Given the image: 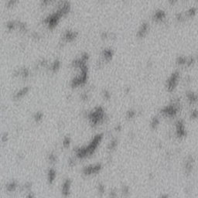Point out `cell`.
<instances>
[{
  "instance_id": "1",
  "label": "cell",
  "mask_w": 198,
  "mask_h": 198,
  "mask_svg": "<svg viewBox=\"0 0 198 198\" xmlns=\"http://www.w3.org/2000/svg\"><path fill=\"white\" fill-rule=\"evenodd\" d=\"M101 139H102V135H97L94 137L92 141L91 142V143L88 146L75 149L77 157L79 159H83L93 154L95 149L98 146V145L100 144Z\"/></svg>"
},
{
  "instance_id": "2",
  "label": "cell",
  "mask_w": 198,
  "mask_h": 198,
  "mask_svg": "<svg viewBox=\"0 0 198 198\" xmlns=\"http://www.w3.org/2000/svg\"><path fill=\"white\" fill-rule=\"evenodd\" d=\"M104 116H105V112L101 107L96 108L94 111L88 114V118L91 121V123L93 125H98V123L102 122L104 119Z\"/></svg>"
},
{
  "instance_id": "3",
  "label": "cell",
  "mask_w": 198,
  "mask_h": 198,
  "mask_svg": "<svg viewBox=\"0 0 198 198\" xmlns=\"http://www.w3.org/2000/svg\"><path fill=\"white\" fill-rule=\"evenodd\" d=\"M178 79H179L178 73L173 74V75L169 78L167 81V88L169 91H173L176 87V84L178 83Z\"/></svg>"
},
{
  "instance_id": "4",
  "label": "cell",
  "mask_w": 198,
  "mask_h": 198,
  "mask_svg": "<svg viewBox=\"0 0 198 198\" xmlns=\"http://www.w3.org/2000/svg\"><path fill=\"white\" fill-rule=\"evenodd\" d=\"M101 169V166L100 164H96V165L86 166L84 169L83 172H84V173L85 175H91V174L98 173Z\"/></svg>"
},
{
  "instance_id": "5",
  "label": "cell",
  "mask_w": 198,
  "mask_h": 198,
  "mask_svg": "<svg viewBox=\"0 0 198 198\" xmlns=\"http://www.w3.org/2000/svg\"><path fill=\"white\" fill-rule=\"evenodd\" d=\"M70 190H71V180L70 179H66L64 183H63L62 193L65 197H67L70 193Z\"/></svg>"
},
{
  "instance_id": "6",
  "label": "cell",
  "mask_w": 198,
  "mask_h": 198,
  "mask_svg": "<svg viewBox=\"0 0 198 198\" xmlns=\"http://www.w3.org/2000/svg\"><path fill=\"white\" fill-rule=\"evenodd\" d=\"M75 37H76V33H74V32H71V31H68L64 34V40L66 42H71V41L74 40Z\"/></svg>"
},
{
  "instance_id": "7",
  "label": "cell",
  "mask_w": 198,
  "mask_h": 198,
  "mask_svg": "<svg viewBox=\"0 0 198 198\" xmlns=\"http://www.w3.org/2000/svg\"><path fill=\"white\" fill-rule=\"evenodd\" d=\"M28 91H29V88H28V87H24V88H23V89H21L20 91H19L15 95L14 97H15L16 99H19V98H23V97L25 96V95L28 92Z\"/></svg>"
},
{
  "instance_id": "8",
  "label": "cell",
  "mask_w": 198,
  "mask_h": 198,
  "mask_svg": "<svg viewBox=\"0 0 198 198\" xmlns=\"http://www.w3.org/2000/svg\"><path fill=\"white\" fill-rule=\"evenodd\" d=\"M56 178V171L54 169H50L48 172V180L50 183H53Z\"/></svg>"
},
{
  "instance_id": "9",
  "label": "cell",
  "mask_w": 198,
  "mask_h": 198,
  "mask_svg": "<svg viewBox=\"0 0 198 198\" xmlns=\"http://www.w3.org/2000/svg\"><path fill=\"white\" fill-rule=\"evenodd\" d=\"M148 29H149V27H148V25L143 24L142 26V27L141 29H140V30H139V32H138V35L140 36H144L146 35V33H147Z\"/></svg>"
},
{
  "instance_id": "10",
  "label": "cell",
  "mask_w": 198,
  "mask_h": 198,
  "mask_svg": "<svg viewBox=\"0 0 198 198\" xmlns=\"http://www.w3.org/2000/svg\"><path fill=\"white\" fill-rule=\"evenodd\" d=\"M17 184L15 183V182H11L10 183H9L7 186H6V188L9 191H14V190L17 189Z\"/></svg>"
},
{
  "instance_id": "11",
  "label": "cell",
  "mask_w": 198,
  "mask_h": 198,
  "mask_svg": "<svg viewBox=\"0 0 198 198\" xmlns=\"http://www.w3.org/2000/svg\"><path fill=\"white\" fill-rule=\"evenodd\" d=\"M70 143H71V139H70V138H68V137H66L64 139V141H63V146H64V147H65V148H68L70 146Z\"/></svg>"
},
{
  "instance_id": "12",
  "label": "cell",
  "mask_w": 198,
  "mask_h": 198,
  "mask_svg": "<svg viewBox=\"0 0 198 198\" xmlns=\"http://www.w3.org/2000/svg\"><path fill=\"white\" fill-rule=\"evenodd\" d=\"M34 119H35V120L36 121V122L40 121V120L43 119V114H42V113H40V112H37V113L35 115Z\"/></svg>"
},
{
  "instance_id": "13",
  "label": "cell",
  "mask_w": 198,
  "mask_h": 198,
  "mask_svg": "<svg viewBox=\"0 0 198 198\" xmlns=\"http://www.w3.org/2000/svg\"><path fill=\"white\" fill-rule=\"evenodd\" d=\"M49 160L51 163H54L56 161V156L54 154H50L49 156Z\"/></svg>"
},
{
  "instance_id": "14",
  "label": "cell",
  "mask_w": 198,
  "mask_h": 198,
  "mask_svg": "<svg viewBox=\"0 0 198 198\" xmlns=\"http://www.w3.org/2000/svg\"><path fill=\"white\" fill-rule=\"evenodd\" d=\"M115 146H116V142L115 141L111 142V143H110V145H109V149H113Z\"/></svg>"
},
{
  "instance_id": "15",
  "label": "cell",
  "mask_w": 198,
  "mask_h": 198,
  "mask_svg": "<svg viewBox=\"0 0 198 198\" xmlns=\"http://www.w3.org/2000/svg\"><path fill=\"white\" fill-rule=\"evenodd\" d=\"M98 190H99L101 193L104 192V186L103 185H101V184L98 185Z\"/></svg>"
},
{
  "instance_id": "16",
  "label": "cell",
  "mask_w": 198,
  "mask_h": 198,
  "mask_svg": "<svg viewBox=\"0 0 198 198\" xmlns=\"http://www.w3.org/2000/svg\"><path fill=\"white\" fill-rule=\"evenodd\" d=\"M2 139H3V142H5L7 139V136H6V134H5L4 136H3V138H2Z\"/></svg>"
}]
</instances>
